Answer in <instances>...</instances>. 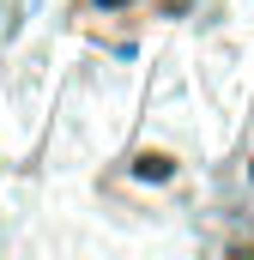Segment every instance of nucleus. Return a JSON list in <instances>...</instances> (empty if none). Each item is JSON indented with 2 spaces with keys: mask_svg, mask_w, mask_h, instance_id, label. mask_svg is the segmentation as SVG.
<instances>
[{
  "mask_svg": "<svg viewBox=\"0 0 254 260\" xmlns=\"http://www.w3.org/2000/svg\"><path fill=\"white\" fill-rule=\"evenodd\" d=\"M97 6H127V0H97Z\"/></svg>",
  "mask_w": 254,
  "mask_h": 260,
  "instance_id": "nucleus-2",
  "label": "nucleus"
},
{
  "mask_svg": "<svg viewBox=\"0 0 254 260\" xmlns=\"http://www.w3.org/2000/svg\"><path fill=\"white\" fill-rule=\"evenodd\" d=\"M139 176H151V182H164V176H170V164H164V157H145V164H139Z\"/></svg>",
  "mask_w": 254,
  "mask_h": 260,
  "instance_id": "nucleus-1",
  "label": "nucleus"
}]
</instances>
